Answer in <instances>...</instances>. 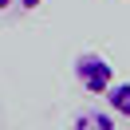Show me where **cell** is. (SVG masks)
Listing matches in <instances>:
<instances>
[{"instance_id":"obj_1","label":"cell","mask_w":130,"mask_h":130,"mask_svg":"<svg viewBox=\"0 0 130 130\" xmlns=\"http://www.w3.org/2000/svg\"><path fill=\"white\" fill-rule=\"evenodd\" d=\"M75 83H79L87 95L103 99L106 91H110L114 83V67L106 55H99V51H83V55H75Z\"/></svg>"},{"instance_id":"obj_2","label":"cell","mask_w":130,"mask_h":130,"mask_svg":"<svg viewBox=\"0 0 130 130\" xmlns=\"http://www.w3.org/2000/svg\"><path fill=\"white\" fill-rule=\"evenodd\" d=\"M75 130H114V110H83L71 122Z\"/></svg>"},{"instance_id":"obj_3","label":"cell","mask_w":130,"mask_h":130,"mask_svg":"<svg viewBox=\"0 0 130 130\" xmlns=\"http://www.w3.org/2000/svg\"><path fill=\"white\" fill-rule=\"evenodd\" d=\"M103 99L114 110V118H130V83H110V91H106Z\"/></svg>"},{"instance_id":"obj_4","label":"cell","mask_w":130,"mask_h":130,"mask_svg":"<svg viewBox=\"0 0 130 130\" xmlns=\"http://www.w3.org/2000/svg\"><path fill=\"white\" fill-rule=\"evenodd\" d=\"M43 0H0V12H8V16H28V12H36Z\"/></svg>"}]
</instances>
